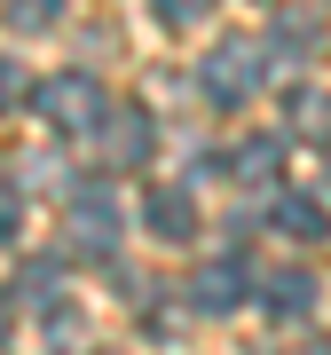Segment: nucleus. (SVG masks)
I'll return each instance as SVG.
<instances>
[{
  "instance_id": "ddd939ff",
  "label": "nucleus",
  "mask_w": 331,
  "mask_h": 355,
  "mask_svg": "<svg viewBox=\"0 0 331 355\" xmlns=\"http://www.w3.org/2000/svg\"><path fill=\"white\" fill-rule=\"evenodd\" d=\"M150 8H158V24H197V16H213V0H150Z\"/></svg>"
},
{
  "instance_id": "6e6552de",
  "label": "nucleus",
  "mask_w": 331,
  "mask_h": 355,
  "mask_svg": "<svg viewBox=\"0 0 331 355\" xmlns=\"http://www.w3.org/2000/svg\"><path fill=\"white\" fill-rule=\"evenodd\" d=\"M229 174H237V182H276V174H284V135L237 142V150H229Z\"/></svg>"
},
{
  "instance_id": "7ed1b4c3",
  "label": "nucleus",
  "mask_w": 331,
  "mask_h": 355,
  "mask_svg": "<svg viewBox=\"0 0 331 355\" xmlns=\"http://www.w3.org/2000/svg\"><path fill=\"white\" fill-rule=\"evenodd\" d=\"M64 221H71V245L87 261H118V205H111V190H71Z\"/></svg>"
},
{
  "instance_id": "0eeeda50",
  "label": "nucleus",
  "mask_w": 331,
  "mask_h": 355,
  "mask_svg": "<svg viewBox=\"0 0 331 355\" xmlns=\"http://www.w3.org/2000/svg\"><path fill=\"white\" fill-rule=\"evenodd\" d=\"M142 229H150L158 245H181L197 229V198L190 190H150V198H142Z\"/></svg>"
},
{
  "instance_id": "1a4fd4ad",
  "label": "nucleus",
  "mask_w": 331,
  "mask_h": 355,
  "mask_svg": "<svg viewBox=\"0 0 331 355\" xmlns=\"http://www.w3.org/2000/svg\"><path fill=\"white\" fill-rule=\"evenodd\" d=\"M268 221H276L284 237H300V245H316V237H331V214H323L316 198H276V214H268Z\"/></svg>"
},
{
  "instance_id": "f8f14e48",
  "label": "nucleus",
  "mask_w": 331,
  "mask_h": 355,
  "mask_svg": "<svg viewBox=\"0 0 331 355\" xmlns=\"http://www.w3.org/2000/svg\"><path fill=\"white\" fill-rule=\"evenodd\" d=\"M292 127H316V135H323V127H331V95L300 87V95H292Z\"/></svg>"
},
{
  "instance_id": "9d476101",
  "label": "nucleus",
  "mask_w": 331,
  "mask_h": 355,
  "mask_svg": "<svg viewBox=\"0 0 331 355\" xmlns=\"http://www.w3.org/2000/svg\"><path fill=\"white\" fill-rule=\"evenodd\" d=\"M0 16H8L16 32H48L55 16H64V0H0Z\"/></svg>"
},
{
  "instance_id": "423d86ee",
  "label": "nucleus",
  "mask_w": 331,
  "mask_h": 355,
  "mask_svg": "<svg viewBox=\"0 0 331 355\" xmlns=\"http://www.w3.org/2000/svg\"><path fill=\"white\" fill-rule=\"evenodd\" d=\"M253 284H260V300H268L276 324H300L307 308H316V277H307V268H268V277H253Z\"/></svg>"
},
{
  "instance_id": "dca6fc26",
  "label": "nucleus",
  "mask_w": 331,
  "mask_h": 355,
  "mask_svg": "<svg viewBox=\"0 0 331 355\" xmlns=\"http://www.w3.org/2000/svg\"><path fill=\"white\" fill-rule=\"evenodd\" d=\"M0 340H8V300H0Z\"/></svg>"
},
{
  "instance_id": "2eb2a0df",
  "label": "nucleus",
  "mask_w": 331,
  "mask_h": 355,
  "mask_svg": "<svg viewBox=\"0 0 331 355\" xmlns=\"http://www.w3.org/2000/svg\"><path fill=\"white\" fill-rule=\"evenodd\" d=\"M16 229H24V198H16V182L0 174V237H16Z\"/></svg>"
},
{
  "instance_id": "f3484780",
  "label": "nucleus",
  "mask_w": 331,
  "mask_h": 355,
  "mask_svg": "<svg viewBox=\"0 0 331 355\" xmlns=\"http://www.w3.org/2000/svg\"><path fill=\"white\" fill-rule=\"evenodd\" d=\"M102 355H111V347H102Z\"/></svg>"
},
{
  "instance_id": "f03ea898",
  "label": "nucleus",
  "mask_w": 331,
  "mask_h": 355,
  "mask_svg": "<svg viewBox=\"0 0 331 355\" xmlns=\"http://www.w3.org/2000/svg\"><path fill=\"white\" fill-rule=\"evenodd\" d=\"M197 79H205V103L237 111V103H253L268 87V48H260V40H221V48L197 64Z\"/></svg>"
},
{
  "instance_id": "f257e3e1",
  "label": "nucleus",
  "mask_w": 331,
  "mask_h": 355,
  "mask_svg": "<svg viewBox=\"0 0 331 355\" xmlns=\"http://www.w3.org/2000/svg\"><path fill=\"white\" fill-rule=\"evenodd\" d=\"M32 111L39 119H48V127L55 135H95L102 127V111H111V103H102V87H95V79L87 71H55V79H32Z\"/></svg>"
},
{
  "instance_id": "9b49d317",
  "label": "nucleus",
  "mask_w": 331,
  "mask_h": 355,
  "mask_svg": "<svg viewBox=\"0 0 331 355\" xmlns=\"http://www.w3.org/2000/svg\"><path fill=\"white\" fill-rule=\"evenodd\" d=\"M316 40H323V32H316V16H284V24H276V48H284V55H307Z\"/></svg>"
},
{
  "instance_id": "39448f33",
  "label": "nucleus",
  "mask_w": 331,
  "mask_h": 355,
  "mask_svg": "<svg viewBox=\"0 0 331 355\" xmlns=\"http://www.w3.org/2000/svg\"><path fill=\"white\" fill-rule=\"evenodd\" d=\"M244 292H253V261H205V268H190V308H205V316L244 308Z\"/></svg>"
},
{
  "instance_id": "20e7f679",
  "label": "nucleus",
  "mask_w": 331,
  "mask_h": 355,
  "mask_svg": "<svg viewBox=\"0 0 331 355\" xmlns=\"http://www.w3.org/2000/svg\"><path fill=\"white\" fill-rule=\"evenodd\" d=\"M158 150V127H150V111L142 103H118V111H102V158L118 166V174H142Z\"/></svg>"
},
{
  "instance_id": "4468645a",
  "label": "nucleus",
  "mask_w": 331,
  "mask_h": 355,
  "mask_svg": "<svg viewBox=\"0 0 331 355\" xmlns=\"http://www.w3.org/2000/svg\"><path fill=\"white\" fill-rule=\"evenodd\" d=\"M32 95V79H24V64H8V55H0V111H16V103Z\"/></svg>"
}]
</instances>
